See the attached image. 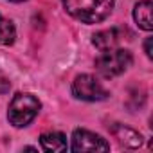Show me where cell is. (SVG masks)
<instances>
[{
	"mask_svg": "<svg viewBox=\"0 0 153 153\" xmlns=\"http://www.w3.org/2000/svg\"><path fill=\"white\" fill-rule=\"evenodd\" d=\"M63 7L83 24H99L114 11V0H63Z\"/></svg>",
	"mask_w": 153,
	"mask_h": 153,
	"instance_id": "1",
	"label": "cell"
},
{
	"mask_svg": "<svg viewBox=\"0 0 153 153\" xmlns=\"http://www.w3.org/2000/svg\"><path fill=\"white\" fill-rule=\"evenodd\" d=\"M40 108H42V103L38 101V97H34L33 94H22L20 92L9 103L7 119L15 128H25L27 124H31L34 121Z\"/></svg>",
	"mask_w": 153,
	"mask_h": 153,
	"instance_id": "2",
	"label": "cell"
},
{
	"mask_svg": "<svg viewBox=\"0 0 153 153\" xmlns=\"http://www.w3.org/2000/svg\"><path fill=\"white\" fill-rule=\"evenodd\" d=\"M133 58L131 52L126 49H108L101 51V56L96 59V68L103 78H115V76L126 72L131 65Z\"/></svg>",
	"mask_w": 153,
	"mask_h": 153,
	"instance_id": "3",
	"label": "cell"
},
{
	"mask_svg": "<svg viewBox=\"0 0 153 153\" xmlns=\"http://www.w3.org/2000/svg\"><path fill=\"white\" fill-rule=\"evenodd\" d=\"M72 94L81 101H103L108 97L106 88L90 74H81L72 83Z\"/></svg>",
	"mask_w": 153,
	"mask_h": 153,
	"instance_id": "4",
	"label": "cell"
},
{
	"mask_svg": "<svg viewBox=\"0 0 153 153\" xmlns=\"http://www.w3.org/2000/svg\"><path fill=\"white\" fill-rule=\"evenodd\" d=\"M110 144L97 133L88 130H74L72 133V151L85 153V151H108Z\"/></svg>",
	"mask_w": 153,
	"mask_h": 153,
	"instance_id": "5",
	"label": "cell"
},
{
	"mask_svg": "<svg viewBox=\"0 0 153 153\" xmlns=\"http://www.w3.org/2000/svg\"><path fill=\"white\" fill-rule=\"evenodd\" d=\"M124 34H128L126 29L123 27H110L105 31H99L92 36V43L99 49V51H108V49H115L123 40Z\"/></svg>",
	"mask_w": 153,
	"mask_h": 153,
	"instance_id": "6",
	"label": "cell"
},
{
	"mask_svg": "<svg viewBox=\"0 0 153 153\" xmlns=\"http://www.w3.org/2000/svg\"><path fill=\"white\" fill-rule=\"evenodd\" d=\"M110 133L114 135V139H117V142L124 148L130 149H137L142 146V135L139 131H135L133 128H128L124 124H114L110 128Z\"/></svg>",
	"mask_w": 153,
	"mask_h": 153,
	"instance_id": "7",
	"label": "cell"
},
{
	"mask_svg": "<svg viewBox=\"0 0 153 153\" xmlns=\"http://www.w3.org/2000/svg\"><path fill=\"white\" fill-rule=\"evenodd\" d=\"M151 9H153V4L149 2V0H140V2H137L135 7H133V20L144 31H151L153 29Z\"/></svg>",
	"mask_w": 153,
	"mask_h": 153,
	"instance_id": "8",
	"label": "cell"
},
{
	"mask_svg": "<svg viewBox=\"0 0 153 153\" xmlns=\"http://www.w3.org/2000/svg\"><path fill=\"white\" fill-rule=\"evenodd\" d=\"M43 151H67V139L59 131H47L40 137Z\"/></svg>",
	"mask_w": 153,
	"mask_h": 153,
	"instance_id": "9",
	"label": "cell"
},
{
	"mask_svg": "<svg viewBox=\"0 0 153 153\" xmlns=\"http://www.w3.org/2000/svg\"><path fill=\"white\" fill-rule=\"evenodd\" d=\"M16 40V29L11 20L0 15V45H13Z\"/></svg>",
	"mask_w": 153,
	"mask_h": 153,
	"instance_id": "10",
	"label": "cell"
},
{
	"mask_svg": "<svg viewBox=\"0 0 153 153\" xmlns=\"http://www.w3.org/2000/svg\"><path fill=\"white\" fill-rule=\"evenodd\" d=\"M9 88H11V81H9V78L0 70V94H6V92H9Z\"/></svg>",
	"mask_w": 153,
	"mask_h": 153,
	"instance_id": "11",
	"label": "cell"
},
{
	"mask_svg": "<svg viewBox=\"0 0 153 153\" xmlns=\"http://www.w3.org/2000/svg\"><path fill=\"white\" fill-rule=\"evenodd\" d=\"M144 51H146V56L151 58V38H146V42H144Z\"/></svg>",
	"mask_w": 153,
	"mask_h": 153,
	"instance_id": "12",
	"label": "cell"
},
{
	"mask_svg": "<svg viewBox=\"0 0 153 153\" xmlns=\"http://www.w3.org/2000/svg\"><path fill=\"white\" fill-rule=\"evenodd\" d=\"M9 2H24V0H9Z\"/></svg>",
	"mask_w": 153,
	"mask_h": 153,
	"instance_id": "13",
	"label": "cell"
}]
</instances>
